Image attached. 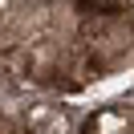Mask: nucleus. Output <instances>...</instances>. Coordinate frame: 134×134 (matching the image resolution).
Listing matches in <instances>:
<instances>
[{
  "label": "nucleus",
  "mask_w": 134,
  "mask_h": 134,
  "mask_svg": "<svg viewBox=\"0 0 134 134\" xmlns=\"http://www.w3.org/2000/svg\"><path fill=\"white\" fill-rule=\"evenodd\" d=\"M77 8H85V12H102V16H110V12H122L126 4H106V0H98V4H77Z\"/></svg>",
  "instance_id": "1"
}]
</instances>
